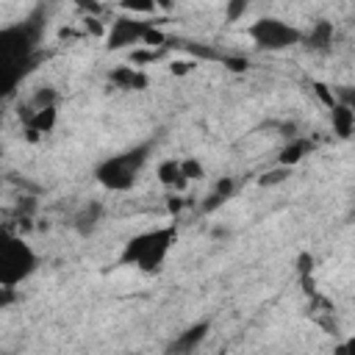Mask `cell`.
Here are the masks:
<instances>
[{
    "instance_id": "1",
    "label": "cell",
    "mask_w": 355,
    "mask_h": 355,
    "mask_svg": "<svg viewBox=\"0 0 355 355\" xmlns=\"http://www.w3.org/2000/svg\"><path fill=\"white\" fill-rule=\"evenodd\" d=\"M172 239H175V227H172V225H169V227L144 230V233L133 236V239L125 244L119 261H122V263H133V266H139V269H144V272H155V269L164 263V258H166V252H169V247H172Z\"/></svg>"
},
{
    "instance_id": "2",
    "label": "cell",
    "mask_w": 355,
    "mask_h": 355,
    "mask_svg": "<svg viewBox=\"0 0 355 355\" xmlns=\"http://www.w3.org/2000/svg\"><path fill=\"white\" fill-rule=\"evenodd\" d=\"M147 155H150V144H141V147H133L128 153L111 155V158H105V161L97 164L94 178L105 189H111V191H128L136 183V178H139Z\"/></svg>"
},
{
    "instance_id": "3",
    "label": "cell",
    "mask_w": 355,
    "mask_h": 355,
    "mask_svg": "<svg viewBox=\"0 0 355 355\" xmlns=\"http://www.w3.org/2000/svg\"><path fill=\"white\" fill-rule=\"evenodd\" d=\"M36 269V252L17 236H8L0 250V283L3 288H14Z\"/></svg>"
},
{
    "instance_id": "4",
    "label": "cell",
    "mask_w": 355,
    "mask_h": 355,
    "mask_svg": "<svg viewBox=\"0 0 355 355\" xmlns=\"http://www.w3.org/2000/svg\"><path fill=\"white\" fill-rule=\"evenodd\" d=\"M250 36L263 50H286V47H291V44H297L302 39V33L294 25H288L283 19H275V17H266V19L252 22Z\"/></svg>"
},
{
    "instance_id": "5",
    "label": "cell",
    "mask_w": 355,
    "mask_h": 355,
    "mask_svg": "<svg viewBox=\"0 0 355 355\" xmlns=\"http://www.w3.org/2000/svg\"><path fill=\"white\" fill-rule=\"evenodd\" d=\"M147 31H150L147 22L122 17V19H116V22L111 25V31H108V47H111V50H119V47L136 44V42H144Z\"/></svg>"
},
{
    "instance_id": "6",
    "label": "cell",
    "mask_w": 355,
    "mask_h": 355,
    "mask_svg": "<svg viewBox=\"0 0 355 355\" xmlns=\"http://www.w3.org/2000/svg\"><path fill=\"white\" fill-rule=\"evenodd\" d=\"M205 336H208V322L191 324L189 330L178 333V338L169 344V355H191V352L200 347V341H202Z\"/></svg>"
},
{
    "instance_id": "7",
    "label": "cell",
    "mask_w": 355,
    "mask_h": 355,
    "mask_svg": "<svg viewBox=\"0 0 355 355\" xmlns=\"http://www.w3.org/2000/svg\"><path fill=\"white\" fill-rule=\"evenodd\" d=\"M330 122H333V130H336L341 139H347V136L355 133V111H352L347 103H336V105L330 108Z\"/></svg>"
},
{
    "instance_id": "8",
    "label": "cell",
    "mask_w": 355,
    "mask_h": 355,
    "mask_svg": "<svg viewBox=\"0 0 355 355\" xmlns=\"http://www.w3.org/2000/svg\"><path fill=\"white\" fill-rule=\"evenodd\" d=\"M100 216H103V205H100V202H86V205L72 216V225H75V230H78V233L89 236V233L97 227Z\"/></svg>"
},
{
    "instance_id": "9",
    "label": "cell",
    "mask_w": 355,
    "mask_h": 355,
    "mask_svg": "<svg viewBox=\"0 0 355 355\" xmlns=\"http://www.w3.org/2000/svg\"><path fill=\"white\" fill-rule=\"evenodd\" d=\"M158 180H161L164 186H175V189H183V186L189 183L178 158H169V161H161V164H158Z\"/></svg>"
},
{
    "instance_id": "10",
    "label": "cell",
    "mask_w": 355,
    "mask_h": 355,
    "mask_svg": "<svg viewBox=\"0 0 355 355\" xmlns=\"http://www.w3.org/2000/svg\"><path fill=\"white\" fill-rule=\"evenodd\" d=\"M111 80L119 86V89H144L147 86V78L136 69V67H116L111 72Z\"/></svg>"
},
{
    "instance_id": "11",
    "label": "cell",
    "mask_w": 355,
    "mask_h": 355,
    "mask_svg": "<svg viewBox=\"0 0 355 355\" xmlns=\"http://www.w3.org/2000/svg\"><path fill=\"white\" fill-rule=\"evenodd\" d=\"M305 39H308V47L324 50L327 44H333V25H330V22H316Z\"/></svg>"
},
{
    "instance_id": "12",
    "label": "cell",
    "mask_w": 355,
    "mask_h": 355,
    "mask_svg": "<svg viewBox=\"0 0 355 355\" xmlns=\"http://www.w3.org/2000/svg\"><path fill=\"white\" fill-rule=\"evenodd\" d=\"M230 191H233V180H230V178L219 180V183H216V189L208 194V202L202 205V211H214L216 205H222V202L230 197Z\"/></svg>"
},
{
    "instance_id": "13",
    "label": "cell",
    "mask_w": 355,
    "mask_h": 355,
    "mask_svg": "<svg viewBox=\"0 0 355 355\" xmlns=\"http://www.w3.org/2000/svg\"><path fill=\"white\" fill-rule=\"evenodd\" d=\"M305 153H308V141H291V144L280 153V166H288V169H291Z\"/></svg>"
},
{
    "instance_id": "14",
    "label": "cell",
    "mask_w": 355,
    "mask_h": 355,
    "mask_svg": "<svg viewBox=\"0 0 355 355\" xmlns=\"http://www.w3.org/2000/svg\"><path fill=\"white\" fill-rule=\"evenodd\" d=\"M288 175H291V169H288V166L272 169V172H266V175L261 178V186H275V183H283V180H286Z\"/></svg>"
},
{
    "instance_id": "15",
    "label": "cell",
    "mask_w": 355,
    "mask_h": 355,
    "mask_svg": "<svg viewBox=\"0 0 355 355\" xmlns=\"http://www.w3.org/2000/svg\"><path fill=\"white\" fill-rule=\"evenodd\" d=\"M180 166H183V175H186V180L202 178V166H200V161H194V158H186V161H180Z\"/></svg>"
},
{
    "instance_id": "16",
    "label": "cell",
    "mask_w": 355,
    "mask_h": 355,
    "mask_svg": "<svg viewBox=\"0 0 355 355\" xmlns=\"http://www.w3.org/2000/svg\"><path fill=\"white\" fill-rule=\"evenodd\" d=\"M336 355H355V336H349L347 341H341L336 347Z\"/></svg>"
},
{
    "instance_id": "17",
    "label": "cell",
    "mask_w": 355,
    "mask_h": 355,
    "mask_svg": "<svg viewBox=\"0 0 355 355\" xmlns=\"http://www.w3.org/2000/svg\"><path fill=\"white\" fill-rule=\"evenodd\" d=\"M244 11H247V3H244V0H239V3H230V6H227V17H230V19H239Z\"/></svg>"
},
{
    "instance_id": "18",
    "label": "cell",
    "mask_w": 355,
    "mask_h": 355,
    "mask_svg": "<svg viewBox=\"0 0 355 355\" xmlns=\"http://www.w3.org/2000/svg\"><path fill=\"white\" fill-rule=\"evenodd\" d=\"M341 103H347L352 111H355V89H349V92H344L341 94Z\"/></svg>"
}]
</instances>
